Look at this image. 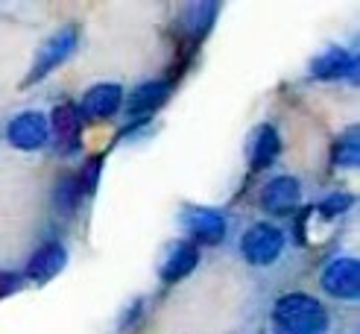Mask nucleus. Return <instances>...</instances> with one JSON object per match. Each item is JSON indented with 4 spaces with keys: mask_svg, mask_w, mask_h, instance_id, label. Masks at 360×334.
<instances>
[{
    "mask_svg": "<svg viewBox=\"0 0 360 334\" xmlns=\"http://www.w3.org/2000/svg\"><path fill=\"white\" fill-rule=\"evenodd\" d=\"M276 334H326L328 314L308 293H287L273 308Z\"/></svg>",
    "mask_w": 360,
    "mask_h": 334,
    "instance_id": "nucleus-1",
    "label": "nucleus"
},
{
    "mask_svg": "<svg viewBox=\"0 0 360 334\" xmlns=\"http://www.w3.org/2000/svg\"><path fill=\"white\" fill-rule=\"evenodd\" d=\"M240 252L249 264H258V267H266V264L278 261V255L284 252V235L281 229H276L273 223H255L246 229V235L240 240Z\"/></svg>",
    "mask_w": 360,
    "mask_h": 334,
    "instance_id": "nucleus-2",
    "label": "nucleus"
},
{
    "mask_svg": "<svg viewBox=\"0 0 360 334\" xmlns=\"http://www.w3.org/2000/svg\"><path fill=\"white\" fill-rule=\"evenodd\" d=\"M77 39H79L77 27H65V30H59V32H53L50 39L44 41V47H39V56H35V65H32V70H30L27 82H35V79L47 77L50 70H56V68L70 56V53H74Z\"/></svg>",
    "mask_w": 360,
    "mask_h": 334,
    "instance_id": "nucleus-3",
    "label": "nucleus"
},
{
    "mask_svg": "<svg viewBox=\"0 0 360 334\" xmlns=\"http://www.w3.org/2000/svg\"><path fill=\"white\" fill-rule=\"evenodd\" d=\"M47 135H50L47 117L39 115V112L15 115L9 120V127H6V141L18 150H41L47 144Z\"/></svg>",
    "mask_w": 360,
    "mask_h": 334,
    "instance_id": "nucleus-4",
    "label": "nucleus"
},
{
    "mask_svg": "<svg viewBox=\"0 0 360 334\" xmlns=\"http://www.w3.org/2000/svg\"><path fill=\"white\" fill-rule=\"evenodd\" d=\"M120 103H123L120 85L100 82V85H94V88H88L85 91L77 115H79V120H105V117H112L120 109Z\"/></svg>",
    "mask_w": 360,
    "mask_h": 334,
    "instance_id": "nucleus-5",
    "label": "nucleus"
},
{
    "mask_svg": "<svg viewBox=\"0 0 360 334\" xmlns=\"http://www.w3.org/2000/svg\"><path fill=\"white\" fill-rule=\"evenodd\" d=\"M302 203V185L293 176H276L261 191V208L269 214H290Z\"/></svg>",
    "mask_w": 360,
    "mask_h": 334,
    "instance_id": "nucleus-6",
    "label": "nucleus"
},
{
    "mask_svg": "<svg viewBox=\"0 0 360 334\" xmlns=\"http://www.w3.org/2000/svg\"><path fill=\"white\" fill-rule=\"evenodd\" d=\"M322 288L334 299H354L360 290V267L354 258H337L322 273Z\"/></svg>",
    "mask_w": 360,
    "mask_h": 334,
    "instance_id": "nucleus-7",
    "label": "nucleus"
},
{
    "mask_svg": "<svg viewBox=\"0 0 360 334\" xmlns=\"http://www.w3.org/2000/svg\"><path fill=\"white\" fill-rule=\"evenodd\" d=\"M226 217L220 214V211H214V208H193L185 214V229H188V235H193L196 240H202V243H217L223 240L226 235Z\"/></svg>",
    "mask_w": 360,
    "mask_h": 334,
    "instance_id": "nucleus-8",
    "label": "nucleus"
},
{
    "mask_svg": "<svg viewBox=\"0 0 360 334\" xmlns=\"http://www.w3.org/2000/svg\"><path fill=\"white\" fill-rule=\"evenodd\" d=\"M65 258H68V252H65L62 243H44L41 250L30 258L27 278L30 281H39V285H41V281H50L53 276H56L65 267Z\"/></svg>",
    "mask_w": 360,
    "mask_h": 334,
    "instance_id": "nucleus-9",
    "label": "nucleus"
},
{
    "mask_svg": "<svg viewBox=\"0 0 360 334\" xmlns=\"http://www.w3.org/2000/svg\"><path fill=\"white\" fill-rule=\"evenodd\" d=\"M196 258H200V252H196V246H193V243H188V240H176V243H170L165 261H161V278H165V281H179V278H185V276L196 267Z\"/></svg>",
    "mask_w": 360,
    "mask_h": 334,
    "instance_id": "nucleus-10",
    "label": "nucleus"
},
{
    "mask_svg": "<svg viewBox=\"0 0 360 334\" xmlns=\"http://www.w3.org/2000/svg\"><path fill=\"white\" fill-rule=\"evenodd\" d=\"M53 138H56L59 150L65 153H74L77 144H79V129H82V120L77 115L74 105H59L56 112H53V120L47 123Z\"/></svg>",
    "mask_w": 360,
    "mask_h": 334,
    "instance_id": "nucleus-11",
    "label": "nucleus"
},
{
    "mask_svg": "<svg viewBox=\"0 0 360 334\" xmlns=\"http://www.w3.org/2000/svg\"><path fill=\"white\" fill-rule=\"evenodd\" d=\"M170 94V82L165 79H153V82H143L138 85L135 91L129 94V103H126V112L129 117H141V115H153L161 103L167 100Z\"/></svg>",
    "mask_w": 360,
    "mask_h": 334,
    "instance_id": "nucleus-12",
    "label": "nucleus"
},
{
    "mask_svg": "<svg viewBox=\"0 0 360 334\" xmlns=\"http://www.w3.org/2000/svg\"><path fill=\"white\" fill-rule=\"evenodd\" d=\"M354 70V59H352V53L343 50V47H331L326 53H319V56L314 59L311 65V74L316 79H340V77H346Z\"/></svg>",
    "mask_w": 360,
    "mask_h": 334,
    "instance_id": "nucleus-13",
    "label": "nucleus"
},
{
    "mask_svg": "<svg viewBox=\"0 0 360 334\" xmlns=\"http://www.w3.org/2000/svg\"><path fill=\"white\" fill-rule=\"evenodd\" d=\"M278 132L273 127H258L255 135H252V150H249V158H252V167L255 170H264L276 162L278 155Z\"/></svg>",
    "mask_w": 360,
    "mask_h": 334,
    "instance_id": "nucleus-14",
    "label": "nucleus"
},
{
    "mask_svg": "<svg viewBox=\"0 0 360 334\" xmlns=\"http://www.w3.org/2000/svg\"><path fill=\"white\" fill-rule=\"evenodd\" d=\"M360 158V147H357V129H349L343 138L334 144L331 150V162L337 167H354Z\"/></svg>",
    "mask_w": 360,
    "mask_h": 334,
    "instance_id": "nucleus-15",
    "label": "nucleus"
},
{
    "mask_svg": "<svg viewBox=\"0 0 360 334\" xmlns=\"http://www.w3.org/2000/svg\"><path fill=\"white\" fill-rule=\"evenodd\" d=\"M82 193H85V188H82V182L77 179V176H65V179L59 182V191H56V203L68 211L82 200Z\"/></svg>",
    "mask_w": 360,
    "mask_h": 334,
    "instance_id": "nucleus-16",
    "label": "nucleus"
},
{
    "mask_svg": "<svg viewBox=\"0 0 360 334\" xmlns=\"http://www.w3.org/2000/svg\"><path fill=\"white\" fill-rule=\"evenodd\" d=\"M352 197H346V193H331L328 200H322V205L316 208L319 214H326V217H337V214H343V211L349 208Z\"/></svg>",
    "mask_w": 360,
    "mask_h": 334,
    "instance_id": "nucleus-17",
    "label": "nucleus"
},
{
    "mask_svg": "<svg viewBox=\"0 0 360 334\" xmlns=\"http://www.w3.org/2000/svg\"><path fill=\"white\" fill-rule=\"evenodd\" d=\"M18 288V276L15 273H0V296H9Z\"/></svg>",
    "mask_w": 360,
    "mask_h": 334,
    "instance_id": "nucleus-18",
    "label": "nucleus"
}]
</instances>
